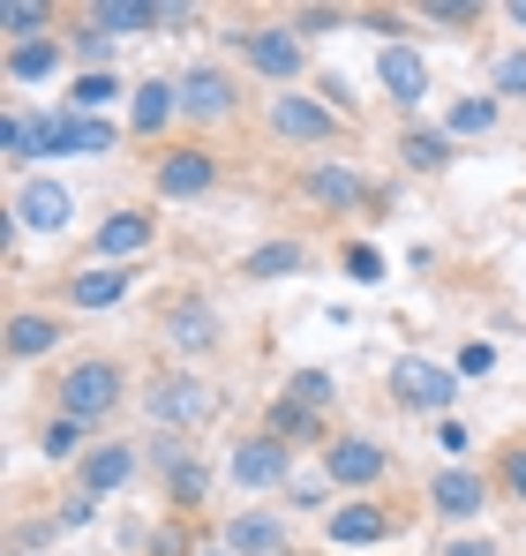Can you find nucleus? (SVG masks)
Listing matches in <instances>:
<instances>
[{
	"mask_svg": "<svg viewBox=\"0 0 526 556\" xmlns=\"http://www.w3.org/2000/svg\"><path fill=\"white\" fill-rule=\"evenodd\" d=\"M53 406H61L68 421H84V429L105 421V414L121 406V369H113V362H76V369L53 383Z\"/></svg>",
	"mask_w": 526,
	"mask_h": 556,
	"instance_id": "obj_1",
	"label": "nucleus"
},
{
	"mask_svg": "<svg viewBox=\"0 0 526 556\" xmlns=\"http://www.w3.org/2000/svg\"><path fill=\"white\" fill-rule=\"evenodd\" d=\"M143 406H151V421H159L166 437H180V429H196V421L218 414V399H211L196 376H159V383L143 391Z\"/></svg>",
	"mask_w": 526,
	"mask_h": 556,
	"instance_id": "obj_2",
	"label": "nucleus"
},
{
	"mask_svg": "<svg viewBox=\"0 0 526 556\" xmlns=\"http://www.w3.org/2000/svg\"><path fill=\"white\" fill-rule=\"evenodd\" d=\"M271 128L286 136V143H339V128H347V113L339 105H316V98L286 91L271 105Z\"/></svg>",
	"mask_w": 526,
	"mask_h": 556,
	"instance_id": "obj_3",
	"label": "nucleus"
},
{
	"mask_svg": "<svg viewBox=\"0 0 526 556\" xmlns=\"http://www.w3.org/2000/svg\"><path fill=\"white\" fill-rule=\"evenodd\" d=\"M234 481L241 489H278V481H293V444H278L271 429L263 437H249V444H234Z\"/></svg>",
	"mask_w": 526,
	"mask_h": 556,
	"instance_id": "obj_4",
	"label": "nucleus"
},
{
	"mask_svg": "<svg viewBox=\"0 0 526 556\" xmlns=\"http://www.w3.org/2000/svg\"><path fill=\"white\" fill-rule=\"evenodd\" d=\"M241 53H249V68L271 76V84H293V76H301V30H293V23L249 30V38H241Z\"/></svg>",
	"mask_w": 526,
	"mask_h": 556,
	"instance_id": "obj_5",
	"label": "nucleus"
},
{
	"mask_svg": "<svg viewBox=\"0 0 526 556\" xmlns=\"http://www.w3.org/2000/svg\"><path fill=\"white\" fill-rule=\"evenodd\" d=\"M38 136H46V151H84V159L113 151V128L98 113H38Z\"/></svg>",
	"mask_w": 526,
	"mask_h": 556,
	"instance_id": "obj_6",
	"label": "nucleus"
},
{
	"mask_svg": "<svg viewBox=\"0 0 526 556\" xmlns=\"http://www.w3.org/2000/svg\"><path fill=\"white\" fill-rule=\"evenodd\" d=\"M174 91H180V113L188 121H226L234 113V76L226 68H188Z\"/></svg>",
	"mask_w": 526,
	"mask_h": 556,
	"instance_id": "obj_7",
	"label": "nucleus"
},
{
	"mask_svg": "<svg viewBox=\"0 0 526 556\" xmlns=\"http://www.w3.org/2000/svg\"><path fill=\"white\" fill-rule=\"evenodd\" d=\"M384 444H368V437H339L331 452H324V473L331 481H347V489H368V481H384Z\"/></svg>",
	"mask_w": 526,
	"mask_h": 556,
	"instance_id": "obj_8",
	"label": "nucleus"
},
{
	"mask_svg": "<svg viewBox=\"0 0 526 556\" xmlns=\"http://www.w3.org/2000/svg\"><path fill=\"white\" fill-rule=\"evenodd\" d=\"M429 504H437L443 519H474V511L489 504V481H481L474 466H443L437 481H429Z\"/></svg>",
	"mask_w": 526,
	"mask_h": 556,
	"instance_id": "obj_9",
	"label": "nucleus"
},
{
	"mask_svg": "<svg viewBox=\"0 0 526 556\" xmlns=\"http://www.w3.org/2000/svg\"><path fill=\"white\" fill-rule=\"evenodd\" d=\"M286 549V519L278 511H241L226 519V556H278Z\"/></svg>",
	"mask_w": 526,
	"mask_h": 556,
	"instance_id": "obj_10",
	"label": "nucleus"
},
{
	"mask_svg": "<svg viewBox=\"0 0 526 556\" xmlns=\"http://www.w3.org/2000/svg\"><path fill=\"white\" fill-rule=\"evenodd\" d=\"M15 226H30V233H61V226H68V188H53V181L15 188Z\"/></svg>",
	"mask_w": 526,
	"mask_h": 556,
	"instance_id": "obj_11",
	"label": "nucleus"
},
{
	"mask_svg": "<svg viewBox=\"0 0 526 556\" xmlns=\"http://www.w3.org/2000/svg\"><path fill=\"white\" fill-rule=\"evenodd\" d=\"M391 391H399L406 406H429V414L451 406V376H443L437 362H399V369H391Z\"/></svg>",
	"mask_w": 526,
	"mask_h": 556,
	"instance_id": "obj_12",
	"label": "nucleus"
},
{
	"mask_svg": "<svg viewBox=\"0 0 526 556\" xmlns=\"http://www.w3.org/2000/svg\"><path fill=\"white\" fill-rule=\"evenodd\" d=\"M211 181H218V159H211V151H174V159H159V195H203Z\"/></svg>",
	"mask_w": 526,
	"mask_h": 556,
	"instance_id": "obj_13",
	"label": "nucleus"
},
{
	"mask_svg": "<svg viewBox=\"0 0 526 556\" xmlns=\"http://www.w3.org/2000/svg\"><path fill=\"white\" fill-rule=\"evenodd\" d=\"M384 534H391V511L368 504V496L347 504V511H331V542H339V549H368V542H384Z\"/></svg>",
	"mask_w": 526,
	"mask_h": 556,
	"instance_id": "obj_14",
	"label": "nucleus"
},
{
	"mask_svg": "<svg viewBox=\"0 0 526 556\" xmlns=\"http://www.w3.org/2000/svg\"><path fill=\"white\" fill-rule=\"evenodd\" d=\"M376 76H384V91L399 98V105H422V91H429V68H422V53H406V46H384Z\"/></svg>",
	"mask_w": 526,
	"mask_h": 556,
	"instance_id": "obj_15",
	"label": "nucleus"
},
{
	"mask_svg": "<svg viewBox=\"0 0 526 556\" xmlns=\"http://www.w3.org/2000/svg\"><path fill=\"white\" fill-rule=\"evenodd\" d=\"M128 473H136V444H98L84 459V496H113V489H128Z\"/></svg>",
	"mask_w": 526,
	"mask_h": 556,
	"instance_id": "obj_16",
	"label": "nucleus"
},
{
	"mask_svg": "<svg viewBox=\"0 0 526 556\" xmlns=\"http://www.w3.org/2000/svg\"><path fill=\"white\" fill-rule=\"evenodd\" d=\"M166 331H174L188 354H203L211 339H218V316H211V301H196V293H180V301H166Z\"/></svg>",
	"mask_w": 526,
	"mask_h": 556,
	"instance_id": "obj_17",
	"label": "nucleus"
},
{
	"mask_svg": "<svg viewBox=\"0 0 526 556\" xmlns=\"http://www.w3.org/2000/svg\"><path fill=\"white\" fill-rule=\"evenodd\" d=\"M61 61H68V46H61V38H30V46H8V61H0V68H8V84H46Z\"/></svg>",
	"mask_w": 526,
	"mask_h": 556,
	"instance_id": "obj_18",
	"label": "nucleus"
},
{
	"mask_svg": "<svg viewBox=\"0 0 526 556\" xmlns=\"http://www.w3.org/2000/svg\"><path fill=\"white\" fill-rule=\"evenodd\" d=\"M143 249H151V218H143V211H113V218L98 226V256H105V264L143 256Z\"/></svg>",
	"mask_w": 526,
	"mask_h": 556,
	"instance_id": "obj_19",
	"label": "nucleus"
},
{
	"mask_svg": "<svg viewBox=\"0 0 526 556\" xmlns=\"http://www.w3.org/2000/svg\"><path fill=\"white\" fill-rule=\"evenodd\" d=\"M61 293H68V308H113V301L128 293V271H121V264H98V271H76Z\"/></svg>",
	"mask_w": 526,
	"mask_h": 556,
	"instance_id": "obj_20",
	"label": "nucleus"
},
{
	"mask_svg": "<svg viewBox=\"0 0 526 556\" xmlns=\"http://www.w3.org/2000/svg\"><path fill=\"white\" fill-rule=\"evenodd\" d=\"M53 346H61V324H53V316H38V308L8 316V354H15V362H38V354H53Z\"/></svg>",
	"mask_w": 526,
	"mask_h": 556,
	"instance_id": "obj_21",
	"label": "nucleus"
},
{
	"mask_svg": "<svg viewBox=\"0 0 526 556\" xmlns=\"http://www.w3.org/2000/svg\"><path fill=\"white\" fill-rule=\"evenodd\" d=\"M174 113H180V91H174V84H136V105H128L136 136H159Z\"/></svg>",
	"mask_w": 526,
	"mask_h": 556,
	"instance_id": "obj_22",
	"label": "nucleus"
},
{
	"mask_svg": "<svg viewBox=\"0 0 526 556\" xmlns=\"http://www.w3.org/2000/svg\"><path fill=\"white\" fill-rule=\"evenodd\" d=\"M271 437H278V444H316V437H324V414L301 406V399H278V406H271Z\"/></svg>",
	"mask_w": 526,
	"mask_h": 556,
	"instance_id": "obj_23",
	"label": "nucleus"
},
{
	"mask_svg": "<svg viewBox=\"0 0 526 556\" xmlns=\"http://www.w3.org/2000/svg\"><path fill=\"white\" fill-rule=\"evenodd\" d=\"M0 30H8L15 46H30V38L53 30V8H46V0H0Z\"/></svg>",
	"mask_w": 526,
	"mask_h": 556,
	"instance_id": "obj_24",
	"label": "nucleus"
},
{
	"mask_svg": "<svg viewBox=\"0 0 526 556\" xmlns=\"http://www.w3.org/2000/svg\"><path fill=\"white\" fill-rule=\"evenodd\" d=\"M90 30H159V8L151 0H98Z\"/></svg>",
	"mask_w": 526,
	"mask_h": 556,
	"instance_id": "obj_25",
	"label": "nucleus"
},
{
	"mask_svg": "<svg viewBox=\"0 0 526 556\" xmlns=\"http://www.w3.org/2000/svg\"><path fill=\"white\" fill-rule=\"evenodd\" d=\"M301 188H309L316 203H331V211H353V203H361V174H347V166H316Z\"/></svg>",
	"mask_w": 526,
	"mask_h": 556,
	"instance_id": "obj_26",
	"label": "nucleus"
},
{
	"mask_svg": "<svg viewBox=\"0 0 526 556\" xmlns=\"http://www.w3.org/2000/svg\"><path fill=\"white\" fill-rule=\"evenodd\" d=\"M301 264H309V249H301V241H263L241 271H249V278H286V271H301Z\"/></svg>",
	"mask_w": 526,
	"mask_h": 556,
	"instance_id": "obj_27",
	"label": "nucleus"
},
{
	"mask_svg": "<svg viewBox=\"0 0 526 556\" xmlns=\"http://www.w3.org/2000/svg\"><path fill=\"white\" fill-rule=\"evenodd\" d=\"M0 143H8V159H15V166L46 151V136H38V121H30V113H15V105H8V121H0Z\"/></svg>",
	"mask_w": 526,
	"mask_h": 556,
	"instance_id": "obj_28",
	"label": "nucleus"
},
{
	"mask_svg": "<svg viewBox=\"0 0 526 556\" xmlns=\"http://www.w3.org/2000/svg\"><path fill=\"white\" fill-rule=\"evenodd\" d=\"M166 496H174L180 511H196V504L211 496V473H203V466H196V459H180L174 473H166Z\"/></svg>",
	"mask_w": 526,
	"mask_h": 556,
	"instance_id": "obj_29",
	"label": "nucleus"
},
{
	"mask_svg": "<svg viewBox=\"0 0 526 556\" xmlns=\"http://www.w3.org/2000/svg\"><path fill=\"white\" fill-rule=\"evenodd\" d=\"M399 151H406V166H422V174H437L443 159H451V143H443L437 128H406V143H399Z\"/></svg>",
	"mask_w": 526,
	"mask_h": 556,
	"instance_id": "obj_30",
	"label": "nucleus"
},
{
	"mask_svg": "<svg viewBox=\"0 0 526 556\" xmlns=\"http://www.w3.org/2000/svg\"><path fill=\"white\" fill-rule=\"evenodd\" d=\"M497 128V98H459L451 105V136H489Z\"/></svg>",
	"mask_w": 526,
	"mask_h": 556,
	"instance_id": "obj_31",
	"label": "nucleus"
},
{
	"mask_svg": "<svg viewBox=\"0 0 526 556\" xmlns=\"http://www.w3.org/2000/svg\"><path fill=\"white\" fill-rule=\"evenodd\" d=\"M286 399H301V406H316V414H324L339 391H331V376H324V369H301L293 383H286Z\"/></svg>",
	"mask_w": 526,
	"mask_h": 556,
	"instance_id": "obj_32",
	"label": "nucleus"
},
{
	"mask_svg": "<svg viewBox=\"0 0 526 556\" xmlns=\"http://www.w3.org/2000/svg\"><path fill=\"white\" fill-rule=\"evenodd\" d=\"M76 437H84V421L53 414V421H46V459H76Z\"/></svg>",
	"mask_w": 526,
	"mask_h": 556,
	"instance_id": "obj_33",
	"label": "nucleus"
},
{
	"mask_svg": "<svg viewBox=\"0 0 526 556\" xmlns=\"http://www.w3.org/2000/svg\"><path fill=\"white\" fill-rule=\"evenodd\" d=\"M113 91H121L113 76H84V84L68 91V105H76V113H98V105H105V98H113Z\"/></svg>",
	"mask_w": 526,
	"mask_h": 556,
	"instance_id": "obj_34",
	"label": "nucleus"
},
{
	"mask_svg": "<svg viewBox=\"0 0 526 556\" xmlns=\"http://www.w3.org/2000/svg\"><path fill=\"white\" fill-rule=\"evenodd\" d=\"M497 91L526 98V53H504V61H497Z\"/></svg>",
	"mask_w": 526,
	"mask_h": 556,
	"instance_id": "obj_35",
	"label": "nucleus"
},
{
	"mask_svg": "<svg viewBox=\"0 0 526 556\" xmlns=\"http://www.w3.org/2000/svg\"><path fill=\"white\" fill-rule=\"evenodd\" d=\"M353 15H339V8H301L293 15V30H347Z\"/></svg>",
	"mask_w": 526,
	"mask_h": 556,
	"instance_id": "obj_36",
	"label": "nucleus"
},
{
	"mask_svg": "<svg viewBox=\"0 0 526 556\" xmlns=\"http://www.w3.org/2000/svg\"><path fill=\"white\" fill-rule=\"evenodd\" d=\"M422 15H437V23H481V8H474V0H429Z\"/></svg>",
	"mask_w": 526,
	"mask_h": 556,
	"instance_id": "obj_37",
	"label": "nucleus"
},
{
	"mask_svg": "<svg viewBox=\"0 0 526 556\" xmlns=\"http://www.w3.org/2000/svg\"><path fill=\"white\" fill-rule=\"evenodd\" d=\"M347 271L361 278V286H376V278H384V264H376V249H347Z\"/></svg>",
	"mask_w": 526,
	"mask_h": 556,
	"instance_id": "obj_38",
	"label": "nucleus"
},
{
	"mask_svg": "<svg viewBox=\"0 0 526 556\" xmlns=\"http://www.w3.org/2000/svg\"><path fill=\"white\" fill-rule=\"evenodd\" d=\"M504 489L526 504V452H504Z\"/></svg>",
	"mask_w": 526,
	"mask_h": 556,
	"instance_id": "obj_39",
	"label": "nucleus"
},
{
	"mask_svg": "<svg viewBox=\"0 0 526 556\" xmlns=\"http://www.w3.org/2000/svg\"><path fill=\"white\" fill-rule=\"evenodd\" d=\"M443 556H497V549H489V542H451Z\"/></svg>",
	"mask_w": 526,
	"mask_h": 556,
	"instance_id": "obj_40",
	"label": "nucleus"
},
{
	"mask_svg": "<svg viewBox=\"0 0 526 556\" xmlns=\"http://www.w3.org/2000/svg\"><path fill=\"white\" fill-rule=\"evenodd\" d=\"M512 23H519V30H526V0H519V8H512Z\"/></svg>",
	"mask_w": 526,
	"mask_h": 556,
	"instance_id": "obj_41",
	"label": "nucleus"
},
{
	"mask_svg": "<svg viewBox=\"0 0 526 556\" xmlns=\"http://www.w3.org/2000/svg\"><path fill=\"white\" fill-rule=\"evenodd\" d=\"M203 556H226V549H203Z\"/></svg>",
	"mask_w": 526,
	"mask_h": 556,
	"instance_id": "obj_42",
	"label": "nucleus"
}]
</instances>
